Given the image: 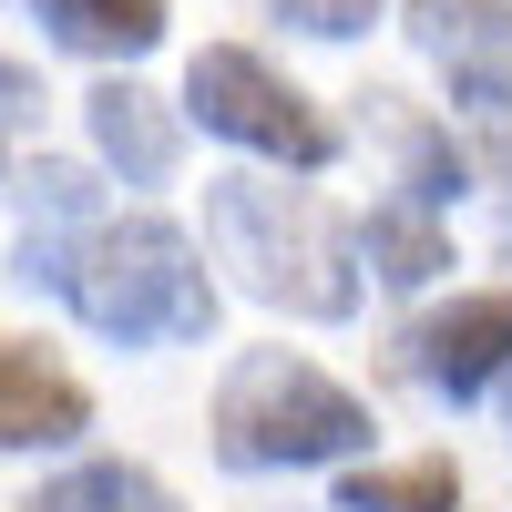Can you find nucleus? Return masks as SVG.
<instances>
[{
  "instance_id": "f3484780",
  "label": "nucleus",
  "mask_w": 512,
  "mask_h": 512,
  "mask_svg": "<svg viewBox=\"0 0 512 512\" xmlns=\"http://www.w3.org/2000/svg\"><path fill=\"white\" fill-rule=\"evenodd\" d=\"M502 431H512V400H502Z\"/></svg>"
},
{
  "instance_id": "20e7f679",
  "label": "nucleus",
  "mask_w": 512,
  "mask_h": 512,
  "mask_svg": "<svg viewBox=\"0 0 512 512\" xmlns=\"http://www.w3.org/2000/svg\"><path fill=\"white\" fill-rule=\"evenodd\" d=\"M185 113L205 123V134L267 154V164H297V175L338 164V123L297 93V82H277L256 52H236V41H205V52L185 62Z\"/></svg>"
},
{
  "instance_id": "ddd939ff",
  "label": "nucleus",
  "mask_w": 512,
  "mask_h": 512,
  "mask_svg": "<svg viewBox=\"0 0 512 512\" xmlns=\"http://www.w3.org/2000/svg\"><path fill=\"white\" fill-rule=\"evenodd\" d=\"M461 185H472V154H461L451 134H410V205H420V216L451 205Z\"/></svg>"
},
{
  "instance_id": "f257e3e1",
  "label": "nucleus",
  "mask_w": 512,
  "mask_h": 512,
  "mask_svg": "<svg viewBox=\"0 0 512 512\" xmlns=\"http://www.w3.org/2000/svg\"><path fill=\"white\" fill-rule=\"evenodd\" d=\"M205 246L236 267L246 297H267L287 318H349L359 308V226H338L318 195L216 175L205 185Z\"/></svg>"
},
{
  "instance_id": "1a4fd4ad",
  "label": "nucleus",
  "mask_w": 512,
  "mask_h": 512,
  "mask_svg": "<svg viewBox=\"0 0 512 512\" xmlns=\"http://www.w3.org/2000/svg\"><path fill=\"white\" fill-rule=\"evenodd\" d=\"M31 21L82 62H134L164 41V0H31Z\"/></svg>"
},
{
  "instance_id": "dca6fc26",
  "label": "nucleus",
  "mask_w": 512,
  "mask_h": 512,
  "mask_svg": "<svg viewBox=\"0 0 512 512\" xmlns=\"http://www.w3.org/2000/svg\"><path fill=\"white\" fill-rule=\"evenodd\" d=\"M492 175H502V256H512V144H492Z\"/></svg>"
},
{
  "instance_id": "2eb2a0df",
  "label": "nucleus",
  "mask_w": 512,
  "mask_h": 512,
  "mask_svg": "<svg viewBox=\"0 0 512 512\" xmlns=\"http://www.w3.org/2000/svg\"><path fill=\"white\" fill-rule=\"evenodd\" d=\"M21 113H31V72L0 62V123H21Z\"/></svg>"
},
{
  "instance_id": "39448f33",
  "label": "nucleus",
  "mask_w": 512,
  "mask_h": 512,
  "mask_svg": "<svg viewBox=\"0 0 512 512\" xmlns=\"http://www.w3.org/2000/svg\"><path fill=\"white\" fill-rule=\"evenodd\" d=\"M410 41L451 82V103L512 113V0H410Z\"/></svg>"
},
{
  "instance_id": "4468645a",
  "label": "nucleus",
  "mask_w": 512,
  "mask_h": 512,
  "mask_svg": "<svg viewBox=\"0 0 512 512\" xmlns=\"http://www.w3.org/2000/svg\"><path fill=\"white\" fill-rule=\"evenodd\" d=\"M277 21L308 31V41H359L379 21V0H277Z\"/></svg>"
},
{
  "instance_id": "9d476101",
  "label": "nucleus",
  "mask_w": 512,
  "mask_h": 512,
  "mask_svg": "<svg viewBox=\"0 0 512 512\" xmlns=\"http://www.w3.org/2000/svg\"><path fill=\"white\" fill-rule=\"evenodd\" d=\"M359 256H369V277H379V287H431V277L451 267V236L400 195V205H379V216L359 226Z\"/></svg>"
},
{
  "instance_id": "f8f14e48",
  "label": "nucleus",
  "mask_w": 512,
  "mask_h": 512,
  "mask_svg": "<svg viewBox=\"0 0 512 512\" xmlns=\"http://www.w3.org/2000/svg\"><path fill=\"white\" fill-rule=\"evenodd\" d=\"M338 512H461V472L451 461H400V472H349Z\"/></svg>"
},
{
  "instance_id": "f03ea898",
  "label": "nucleus",
  "mask_w": 512,
  "mask_h": 512,
  "mask_svg": "<svg viewBox=\"0 0 512 512\" xmlns=\"http://www.w3.org/2000/svg\"><path fill=\"white\" fill-rule=\"evenodd\" d=\"M62 297L82 308V328L113 349H185L216 328V287H205L195 236H175L164 216H123V226H82Z\"/></svg>"
},
{
  "instance_id": "423d86ee",
  "label": "nucleus",
  "mask_w": 512,
  "mask_h": 512,
  "mask_svg": "<svg viewBox=\"0 0 512 512\" xmlns=\"http://www.w3.org/2000/svg\"><path fill=\"white\" fill-rule=\"evenodd\" d=\"M410 369H420V390H441V400H482L512 369V287L451 297L441 318H420L410 328Z\"/></svg>"
},
{
  "instance_id": "7ed1b4c3",
  "label": "nucleus",
  "mask_w": 512,
  "mask_h": 512,
  "mask_svg": "<svg viewBox=\"0 0 512 512\" xmlns=\"http://www.w3.org/2000/svg\"><path fill=\"white\" fill-rule=\"evenodd\" d=\"M369 451V400H349L328 369L287 349H246L216 390V461L226 472H318Z\"/></svg>"
},
{
  "instance_id": "9b49d317",
  "label": "nucleus",
  "mask_w": 512,
  "mask_h": 512,
  "mask_svg": "<svg viewBox=\"0 0 512 512\" xmlns=\"http://www.w3.org/2000/svg\"><path fill=\"white\" fill-rule=\"evenodd\" d=\"M31 512H175V492L154 472H134V461H82V472H62Z\"/></svg>"
},
{
  "instance_id": "6e6552de",
  "label": "nucleus",
  "mask_w": 512,
  "mask_h": 512,
  "mask_svg": "<svg viewBox=\"0 0 512 512\" xmlns=\"http://www.w3.org/2000/svg\"><path fill=\"white\" fill-rule=\"evenodd\" d=\"M82 123H93V154L113 164L123 185H164L175 175V113H164L144 82H103V93H82Z\"/></svg>"
},
{
  "instance_id": "0eeeda50",
  "label": "nucleus",
  "mask_w": 512,
  "mask_h": 512,
  "mask_svg": "<svg viewBox=\"0 0 512 512\" xmlns=\"http://www.w3.org/2000/svg\"><path fill=\"white\" fill-rule=\"evenodd\" d=\"M82 431H93V400L41 349H0V451H62Z\"/></svg>"
}]
</instances>
